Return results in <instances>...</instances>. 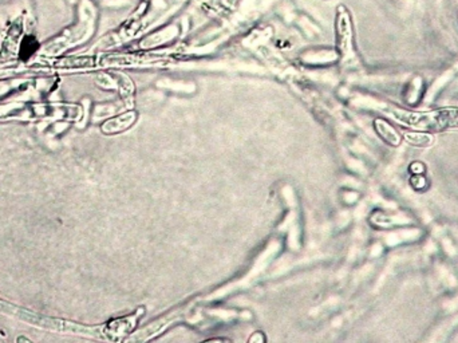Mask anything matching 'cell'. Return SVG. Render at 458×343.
Here are the masks:
<instances>
[{
	"label": "cell",
	"instance_id": "cell-1",
	"mask_svg": "<svg viewBox=\"0 0 458 343\" xmlns=\"http://www.w3.org/2000/svg\"><path fill=\"white\" fill-rule=\"evenodd\" d=\"M0 314L16 318V319H19V320H22L25 323L32 325L35 327H40V329H46V330L68 332L70 327H71V322H68V320L40 315V314L27 311L25 308H20L18 306L6 303L3 301H0Z\"/></svg>",
	"mask_w": 458,
	"mask_h": 343
},
{
	"label": "cell",
	"instance_id": "cell-2",
	"mask_svg": "<svg viewBox=\"0 0 458 343\" xmlns=\"http://www.w3.org/2000/svg\"><path fill=\"white\" fill-rule=\"evenodd\" d=\"M143 310H138L137 313H134L133 315L125 318H118V319H113L106 325L107 329V334L110 341H119L123 339L125 335H129L133 332L138 318L143 315Z\"/></svg>",
	"mask_w": 458,
	"mask_h": 343
},
{
	"label": "cell",
	"instance_id": "cell-3",
	"mask_svg": "<svg viewBox=\"0 0 458 343\" xmlns=\"http://www.w3.org/2000/svg\"><path fill=\"white\" fill-rule=\"evenodd\" d=\"M183 313L185 311H183V310H176V311H171V313H169L165 317L159 318L156 322H153L152 325H149V326H146L143 330L138 331L137 335L131 337V341H137V342L149 341L150 338H153L155 335H157L161 331L165 330L171 323L179 320V319H181Z\"/></svg>",
	"mask_w": 458,
	"mask_h": 343
},
{
	"label": "cell",
	"instance_id": "cell-4",
	"mask_svg": "<svg viewBox=\"0 0 458 343\" xmlns=\"http://www.w3.org/2000/svg\"><path fill=\"white\" fill-rule=\"evenodd\" d=\"M135 119H137L135 112H126L114 119H107L101 129L105 134H117V133L129 129L131 125L135 122Z\"/></svg>",
	"mask_w": 458,
	"mask_h": 343
},
{
	"label": "cell",
	"instance_id": "cell-5",
	"mask_svg": "<svg viewBox=\"0 0 458 343\" xmlns=\"http://www.w3.org/2000/svg\"><path fill=\"white\" fill-rule=\"evenodd\" d=\"M53 65L55 67H61V68H89V67H94L97 65V58L95 56H79V55H71V56H64V58H58L56 61H54Z\"/></svg>",
	"mask_w": 458,
	"mask_h": 343
},
{
	"label": "cell",
	"instance_id": "cell-6",
	"mask_svg": "<svg viewBox=\"0 0 458 343\" xmlns=\"http://www.w3.org/2000/svg\"><path fill=\"white\" fill-rule=\"evenodd\" d=\"M374 129L378 133L380 138L392 146H399L402 143V138L399 133L394 129L393 126L383 119H377L374 121Z\"/></svg>",
	"mask_w": 458,
	"mask_h": 343
},
{
	"label": "cell",
	"instance_id": "cell-7",
	"mask_svg": "<svg viewBox=\"0 0 458 343\" xmlns=\"http://www.w3.org/2000/svg\"><path fill=\"white\" fill-rule=\"evenodd\" d=\"M458 128V109L437 110V131Z\"/></svg>",
	"mask_w": 458,
	"mask_h": 343
},
{
	"label": "cell",
	"instance_id": "cell-8",
	"mask_svg": "<svg viewBox=\"0 0 458 343\" xmlns=\"http://www.w3.org/2000/svg\"><path fill=\"white\" fill-rule=\"evenodd\" d=\"M404 140L407 144L416 148H429L434 143V137L430 133H425V131L421 132H405L404 133Z\"/></svg>",
	"mask_w": 458,
	"mask_h": 343
},
{
	"label": "cell",
	"instance_id": "cell-9",
	"mask_svg": "<svg viewBox=\"0 0 458 343\" xmlns=\"http://www.w3.org/2000/svg\"><path fill=\"white\" fill-rule=\"evenodd\" d=\"M31 109L22 105L0 106V119H28Z\"/></svg>",
	"mask_w": 458,
	"mask_h": 343
},
{
	"label": "cell",
	"instance_id": "cell-10",
	"mask_svg": "<svg viewBox=\"0 0 458 343\" xmlns=\"http://www.w3.org/2000/svg\"><path fill=\"white\" fill-rule=\"evenodd\" d=\"M40 42L38 40H35L34 37H31V35H27L20 42L19 55H20V58L23 61H28L34 54L40 50Z\"/></svg>",
	"mask_w": 458,
	"mask_h": 343
}]
</instances>
